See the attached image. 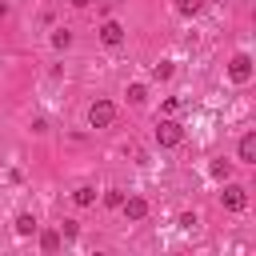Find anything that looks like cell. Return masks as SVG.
I'll use <instances>...</instances> for the list:
<instances>
[{
  "label": "cell",
  "instance_id": "obj_16",
  "mask_svg": "<svg viewBox=\"0 0 256 256\" xmlns=\"http://www.w3.org/2000/svg\"><path fill=\"white\" fill-rule=\"evenodd\" d=\"M168 76H172V64H168V60H164V64H156V80H168Z\"/></svg>",
  "mask_w": 256,
  "mask_h": 256
},
{
  "label": "cell",
  "instance_id": "obj_12",
  "mask_svg": "<svg viewBox=\"0 0 256 256\" xmlns=\"http://www.w3.org/2000/svg\"><path fill=\"white\" fill-rule=\"evenodd\" d=\"M144 96H148L144 84H132V88H128V100H132V104H144Z\"/></svg>",
  "mask_w": 256,
  "mask_h": 256
},
{
  "label": "cell",
  "instance_id": "obj_2",
  "mask_svg": "<svg viewBox=\"0 0 256 256\" xmlns=\"http://www.w3.org/2000/svg\"><path fill=\"white\" fill-rule=\"evenodd\" d=\"M112 116H116L112 100H96V104L88 108V124H92V128H108V124H112Z\"/></svg>",
  "mask_w": 256,
  "mask_h": 256
},
{
  "label": "cell",
  "instance_id": "obj_6",
  "mask_svg": "<svg viewBox=\"0 0 256 256\" xmlns=\"http://www.w3.org/2000/svg\"><path fill=\"white\" fill-rule=\"evenodd\" d=\"M100 40H104V44H120V40H124V28H120L116 20H108V24L100 28Z\"/></svg>",
  "mask_w": 256,
  "mask_h": 256
},
{
  "label": "cell",
  "instance_id": "obj_17",
  "mask_svg": "<svg viewBox=\"0 0 256 256\" xmlns=\"http://www.w3.org/2000/svg\"><path fill=\"white\" fill-rule=\"evenodd\" d=\"M72 4H76V8H84V4H92V0H72Z\"/></svg>",
  "mask_w": 256,
  "mask_h": 256
},
{
  "label": "cell",
  "instance_id": "obj_10",
  "mask_svg": "<svg viewBox=\"0 0 256 256\" xmlns=\"http://www.w3.org/2000/svg\"><path fill=\"white\" fill-rule=\"evenodd\" d=\"M72 200H76L80 208H88V204L96 200V192H92V188H76V196H72Z\"/></svg>",
  "mask_w": 256,
  "mask_h": 256
},
{
  "label": "cell",
  "instance_id": "obj_8",
  "mask_svg": "<svg viewBox=\"0 0 256 256\" xmlns=\"http://www.w3.org/2000/svg\"><path fill=\"white\" fill-rule=\"evenodd\" d=\"M16 232H20V236H32V232H36V220H32L28 212H24V216H16Z\"/></svg>",
  "mask_w": 256,
  "mask_h": 256
},
{
  "label": "cell",
  "instance_id": "obj_14",
  "mask_svg": "<svg viewBox=\"0 0 256 256\" xmlns=\"http://www.w3.org/2000/svg\"><path fill=\"white\" fill-rule=\"evenodd\" d=\"M52 44H56V48H68V44H72V32H64V28L52 32Z\"/></svg>",
  "mask_w": 256,
  "mask_h": 256
},
{
  "label": "cell",
  "instance_id": "obj_13",
  "mask_svg": "<svg viewBox=\"0 0 256 256\" xmlns=\"http://www.w3.org/2000/svg\"><path fill=\"white\" fill-rule=\"evenodd\" d=\"M104 204H108V208H120V204H124V192H120V188L104 192Z\"/></svg>",
  "mask_w": 256,
  "mask_h": 256
},
{
  "label": "cell",
  "instance_id": "obj_3",
  "mask_svg": "<svg viewBox=\"0 0 256 256\" xmlns=\"http://www.w3.org/2000/svg\"><path fill=\"white\" fill-rule=\"evenodd\" d=\"M228 76H232L236 84H244V80L252 76V56H244V52H240V56H232V64H228Z\"/></svg>",
  "mask_w": 256,
  "mask_h": 256
},
{
  "label": "cell",
  "instance_id": "obj_11",
  "mask_svg": "<svg viewBox=\"0 0 256 256\" xmlns=\"http://www.w3.org/2000/svg\"><path fill=\"white\" fill-rule=\"evenodd\" d=\"M176 8H180L184 16H192V12H200V8H204V0H176Z\"/></svg>",
  "mask_w": 256,
  "mask_h": 256
},
{
  "label": "cell",
  "instance_id": "obj_7",
  "mask_svg": "<svg viewBox=\"0 0 256 256\" xmlns=\"http://www.w3.org/2000/svg\"><path fill=\"white\" fill-rule=\"evenodd\" d=\"M240 160H244V164H252V160H256V132L240 136Z\"/></svg>",
  "mask_w": 256,
  "mask_h": 256
},
{
  "label": "cell",
  "instance_id": "obj_9",
  "mask_svg": "<svg viewBox=\"0 0 256 256\" xmlns=\"http://www.w3.org/2000/svg\"><path fill=\"white\" fill-rule=\"evenodd\" d=\"M208 172H212L216 180H224V176L232 172V164H228V160H212V168H208Z\"/></svg>",
  "mask_w": 256,
  "mask_h": 256
},
{
  "label": "cell",
  "instance_id": "obj_1",
  "mask_svg": "<svg viewBox=\"0 0 256 256\" xmlns=\"http://www.w3.org/2000/svg\"><path fill=\"white\" fill-rule=\"evenodd\" d=\"M156 140H160V148H176V144L184 140V128H180L176 120H160V124H156Z\"/></svg>",
  "mask_w": 256,
  "mask_h": 256
},
{
  "label": "cell",
  "instance_id": "obj_4",
  "mask_svg": "<svg viewBox=\"0 0 256 256\" xmlns=\"http://www.w3.org/2000/svg\"><path fill=\"white\" fill-rule=\"evenodd\" d=\"M244 204H248L244 188H240V184H228V188H224V208H228V212H240Z\"/></svg>",
  "mask_w": 256,
  "mask_h": 256
},
{
  "label": "cell",
  "instance_id": "obj_15",
  "mask_svg": "<svg viewBox=\"0 0 256 256\" xmlns=\"http://www.w3.org/2000/svg\"><path fill=\"white\" fill-rule=\"evenodd\" d=\"M40 244H44V248H48V252H52V248H56V244H60V236H56V232H44V236H40Z\"/></svg>",
  "mask_w": 256,
  "mask_h": 256
},
{
  "label": "cell",
  "instance_id": "obj_5",
  "mask_svg": "<svg viewBox=\"0 0 256 256\" xmlns=\"http://www.w3.org/2000/svg\"><path fill=\"white\" fill-rule=\"evenodd\" d=\"M120 208H124L128 220H144V216H148V200H144V196H128Z\"/></svg>",
  "mask_w": 256,
  "mask_h": 256
}]
</instances>
